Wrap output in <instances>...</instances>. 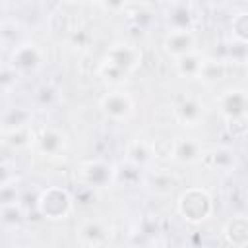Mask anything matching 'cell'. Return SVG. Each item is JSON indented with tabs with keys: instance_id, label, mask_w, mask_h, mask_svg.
Masks as SVG:
<instances>
[{
	"instance_id": "d4e9b609",
	"label": "cell",
	"mask_w": 248,
	"mask_h": 248,
	"mask_svg": "<svg viewBox=\"0 0 248 248\" xmlns=\"http://www.w3.org/2000/svg\"><path fill=\"white\" fill-rule=\"evenodd\" d=\"M21 25L16 21V19H4L0 21V46L2 48H8L12 50L16 45H19L23 39H21Z\"/></svg>"
},
{
	"instance_id": "cb8c5ba5",
	"label": "cell",
	"mask_w": 248,
	"mask_h": 248,
	"mask_svg": "<svg viewBox=\"0 0 248 248\" xmlns=\"http://www.w3.org/2000/svg\"><path fill=\"white\" fill-rule=\"evenodd\" d=\"M23 221H25V209H23V205L19 202L0 207V225L4 229L16 231V229L21 227Z\"/></svg>"
},
{
	"instance_id": "4316f807",
	"label": "cell",
	"mask_w": 248,
	"mask_h": 248,
	"mask_svg": "<svg viewBox=\"0 0 248 248\" xmlns=\"http://www.w3.org/2000/svg\"><path fill=\"white\" fill-rule=\"evenodd\" d=\"M155 23V17H153V12H149L147 8H140L136 12L130 14V25L134 29H138L140 33H147Z\"/></svg>"
},
{
	"instance_id": "4dcf8cb0",
	"label": "cell",
	"mask_w": 248,
	"mask_h": 248,
	"mask_svg": "<svg viewBox=\"0 0 248 248\" xmlns=\"http://www.w3.org/2000/svg\"><path fill=\"white\" fill-rule=\"evenodd\" d=\"M130 2L132 0H99L101 8L105 12H108V14H122V12H126Z\"/></svg>"
},
{
	"instance_id": "5b68a950",
	"label": "cell",
	"mask_w": 248,
	"mask_h": 248,
	"mask_svg": "<svg viewBox=\"0 0 248 248\" xmlns=\"http://www.w3.org/2000/svg\"><path fill=\"white\" fill-rule=\"evenodd\" d=\"M112 174H114V165L101 157L87 159L79 163L76 169L78 184L93 188V190H103V188L112 186Z\"/></svg>"
},
{
	"instance_id": "603a6c76",
	"label": "cell",
	"mask_w": 248,
	"mask_h": 248,
	"mask_svg": "<svg viewBox=\"0 0 248 248\" xmlns=\"http://www.w3.org/2000/svg\"><path fill=\"white\" fill-rule=\"evenodd\" d=\"M225 64H244L248 60V46L246 41L238 39H227L223 45V54L219 56Z\"/></svg>"
},
{
	"instance_id": "f1b7e54d",
	"label": "cell",
	"mask_w": 248,
	"mask_h": 248,
	"mask_svg": "<svg viewBox=\"0 0 248 248\" xmlns=\"http://www.w3.org/2000/svg\"><path fill=\"white\" fill-rule=\"evenodd\" d=\"M19 76L10 68V64L0 66V93H12L17 87Z\"/></svg>"
},
{
	"instance_id": "8fae6325",
	"label": "cell",
	"mask_w": 248,
	"mask_h": 248,
	"mask_svg": "<svg viewBox=\"0 0 248 248\" xmlns=\"http://www.w3.org/2000/svg\"><path fill=\"white\" fill-rule=\"evenodd\" d=\"M203 151H205V147L200 140L188 138V136H176L170 141L169 155L172 161H176L180 165H196L202 161Z\"/></svg>"
},
{
	"instance_id": "8992f818",
	"label": "cell",
	"mask_w": 248,
	"mask_h": 248,
	"mask_svg": "<svg viewBox=\"0 0 248 248\" xmlns=\"http://www.w3.org/2000/svg\"><path fill=\"white\" fill-rule=\"evenodd\" d=\"M99 108H101V112H103V116L107 120L116 122V124H124L134 116L136 101L128 91L112 89V91L105 93L99 99Z\"/></svg>"
},
{
	"instance_id": "30bf717a",
	"label": "cell",
	"mask_w": 248,
	"mask_h": 248,
	"mask_svg": "<svg viewBox=\"0 0 248 248\" xmlns=\"http://www.w3.org/2000/svg\"><path fill=\"white\" fill-rule=\"evenodd\" d=\"M172 114L180 126L196 128V126H202L205 120V105L202 99H198L194 95H186L174 103Z\"/></svg>"
},
{
	"instance_id": "9a60e30c",
	"label": "cell",
	"mask_w": 248,
	"mask_h": 248,
	"mask_svg": "<svg viewBox=\"0 0 248 248\" xmlns=\"http://www.w3.org/2000/svg\"><path fill=\"white\" fill-rule=\"evenodd\" d=\"M155 157H157L155 145L151 141H147V140H141V138L132 140L126 145V151H124V159L126 161H130V163H134V165H138V167H141L145 170H149V167L153 165Z\"/></svg>"
},
{
	"instance_id": "d6a6232c",
	"label": "cell",
	"mask_w": 248,
	"mask_h": 248,
	"mask_svg": "<svg viewBox=\"0 0 248 248\" xmlns=\"http://www.w3.org/2000/svg\"><path fill=\"white\" fill-rule=\"evenodd\" d=\"M14 180H17V174L14 172V169L8 163L0 161V188L10 184V182H14Z\"/></svg>"
},
{
	"instance_id": "44dd1931",
	"label": "cell",
	"mask_w": 248,
	"mask_h": 248,
	"mask_svg": "<svg viewBox=\"0 0 248 248\" xmlns=\"http://www.w3.org/2000/svg\"><path fill=\"white\" fill-rule=\"evenodd\" d=\"M203 58L205 54H202L198 48L196 50H190L178 58H174V68H176V74L180 78H188V79H196L202 64H203Z\"/></svg>"
},
{
	"instance_id": "7a4b0ae2",
	"label": "cell",
	"mask_w": 248,
	"mask_h": 248,
	"mask_svg": "<svg viewBox=\"0 0 248 248\" xmlns=\"http://www.w3.org/2000/svg\"><path fill=\"white\" fill-rule=\"evenodd\" d=\"M176 211L178 215L192 225L205 223L215 213V202L213 196L202 188V186H190L180 192L176 200Z\"/></svg>"
},
{
	"instance_id": "3957f363",
	"label": "cell",
	"mask_w": 248,
	"mask_h": 248,
	"mask_svg": "<svg viewBox=\"0 0 248 248\" xmlns=\"http://www.w3.org/2000/svg\"><path fill=\"white\" fill-rule=\"evenodd\" d=\"M74 196L62 186H46L39 190L37 196V213L48 221L68 219L74 211Z\"/></svg>"
},
{
	"instance_id": "277c9868",
	"label": "cell",
	"mask_w": 248,
	"mask_h": 248,
	"mask_svg": "<svg viewBox=\"0 0 248 248\" xmlns=\"http://www.w3.org/2000/svg\"><path fill=\"white\" fill-rule=\"evenodd\" d=\"M10 68L19 76V78H27L37 74L43 64H45V52L43 48L35 43V41H21L19 45H16L10 50V60H8Z\"/></svg>"
},
{
	"instance_id": "484cf974",
	"label": "cell",
	"mask_w": 248,
	"mask_h": 248,
	"mask_svg": "<svg viewBox=\"0 0 248 248\" xmlns=\"http://www.w3.org/2000/svg\"><path fill=\"white\" fill-rule=\"evenodd\" d=\"M2 136V141L8 145V147H12V149H23V147H29V145H33V130H31V126H27V128H21V130H14V132H4V134H0Z\"/></svg>"
},
{
	"instance_id": "5bb4252c",
	"label": "cell",
	"mask_w": 248,
	"mask_h": 248,
	"mask_svg": "<svg viewBox=\"0 0 248 248\" xmlns=\"http://www.w3.org/2000/svg\"><path fill=\"white\" fill-rule=\"evenodd\" d=\"M198 48V37L194 31H167L163 37V50L172 60Z\"/></svg>"
},
{
	"instance_id": "1f68e13d",
	"label": "cell",
	"mask_w": 248,
	"mask_h": 248,
	"mask_svg": "<svg viewBox=\"0 0 248 248\" xmlns=\"http://www.w3.org/2000/svg\"><path fill=\"white\" fill-rule=\"evenodd\" d=\"M227 122V128H229V132L232 134V138H244V134H246V116H242V118H234V120H225Z\"/></svg>"
},
{
	"instance_id": "ac0fdd59",
	"label": "cell",
	"mask_w": 248,
	"mask_h": 248,
	"mask_svg": "<svg viewBox=\"0 0 248 248\" xmlns=\"http://www.w3.org/2000/svg\"><path fill=\"white\" fill-rule=\"evenodd\" d=\"M33 122V110L29 107H10L0 114V134L4 132H14L31 126Z\"/></svg>"
},
{
	"instance_id": "83f0119b",
	"label": "cell",
	"mask_w": 248,
	"mask_h": 248,
	"mask_svg": "<svg viewBox=\"0 0 248 248\" xmlns=\"http://www.w3.org/2000/svg\"><path fill=\"white\" fill-rule=\"evenodd\" d=\"M231 37L238 41H246L248 37V14L244 10L236 12L231 19Z\"/></svg>"
},
{
	"instance_id": "ffe728a7",
	"label": "cell",
	"mask_w": 248,
	"mask_h": 248,
	"mask_svg": "<svg viewBox=\"0 0 248 248\" xmlns=\"http://www.w3.org/2000/svg\"><path fill=\"white\" fill-rule=\"evenodd\" d=\"M227 66L229 64H225L219 56H205L203 64H202V68H200V72L196 76V79L202 81L203 85H215V83H219L225 78Z\"/></svg>"
},
{
	"instance_id": "f546056e",
	"label": "cell",
	"mask_w": 248,
	"mask_h": 248,
	"mask_svg": "<svg viewBox=\"0 0 248 248\" xmlns=\"http://www.w3.org/2000/svg\"><path fill=\"white\" fill-rule=\"evenodd\" d=\"M21 200V186L17 180L6 184L0 188V207L2 205H10V203H16Z\"/></svg>"
},
{
	"instance_id": "7c38bea8",
	"label": "cell",
	"mask_w": 248,
	"mask_h": 248,
	"mask_svg": "<svg viewBox=\"0 0 248 248\" xmlns=\"http://www.w3.org/2000/svg\"><path fill=\"white\" fill-rule=\"evenodd\" d=\"M76 240L81 246H103L110 240V227L99 219H85L76 227Z\"/></svg>"
},
{
	"instance_id": "52a82bcc",
	"label": "cell",
	"mask_w": 248,
	"mask_h": 248,
	"mask_svg": "<svg viewBox=\"0 0 248 248\" xmlns=\"http://www.w3.org/2000/svg\"><path fill=\"white\" fill-rule=\"evenodd\" d=\"M215 108H217V112L221 114L223 120H234V118L246 116V108H248L246 89L238 87V85L223 89L215 97Z\"/></svg>"
},
{
	"instance_id": "7402d4cb",
	"label": "cell",
	"mask_w": 248,
	"mask_h": 248,
	"mask_svg": "<svg viewBox=\"0 0 248 248\" xmlns=\"http://www.w3.org/2000/svg\"><path fill=\"white\" fill-rule=\"evenodd\" d=\"M143 186H149L155 194H170L176 186H178V178L167 170H155V172H145V184Z\"/></svg>"
},
{
	"instance_id": "d6986e66",
	"label": "cell",
	"mask_w": 248,
	"mask_h": 248,
	"mask_svg": "<svg viewBox=\"0 0 248 248\" xmlns=\"http://www.w3.org/2000/svg\"><path fill=\"white\" fill-rule=\"evenodd\" d=\"M62 99L60 87L52 81H43L33 91V107L39 110H50L54 108Z\"/></svg>"
},
{
	"instance_id": "6da1fadb",
	"label": "cell",
	"mask_w": 248,
	"mask_h": 248,
	"mask_svg": "<svg viewBox=\"0 0 248 248\" xmlns=\"http://www.w3.org/2000/svg\"><path fill=\"white\" fill-rule=\"evenodd\" d=\"M143 60V52L136 43L130 41H116L112 43L99 64V76L108 85L124 83Z\"/></svg>"
},
{
	"instance_id": "ba28073f",
	"label": "cell",
	"mask_w": 248,
	"mask_h": 248,
	"mask_svg": "<svg viewBox=\"0 0 248 248\" xmlns=\"http://www.w3.org/2000/svg\"><path fill=\"white\" fill-rule=\"evenodd\" d=\"M33 145L39 155L56 159L66 153L68 149V136L54 126H43L35 136H33Z\"/></svg>"
},
{
	"instance_id": "e0dca14e",
	"label": "cell",
	"mask_w": 248,
	"mask_h": 248,
	"mask_svg": "<svg viewBox=\"0 0 248 248\" xmlns=\"http://www.w3.org/2000/svg\"><path fill=\"white\" fill-rule=\"evenodd\" d=\"M221 232L229 244L234 248H244L248 244V217L244 213H234L225 221Z\"/></svg>"
},
{
	"instance_id": "4fadbf2b",
	"label": "cell",
	"mask_w": 248,
	"mask_h": 248,
	"mask_svg": "<svg viewBox=\"0 0 248 248\" xmlns=\"http://www.w3.org/2000/svg\"><path fill=\"white\" fill-rule=\"evenodd\" d=\"M200 163L213 172L227 174L236 169V151L229 145H215L203 151V157Z\"/></svg>"
},
{
	"instance_id": "2e32d148",
	"label": "cell",
	"mask_w": 248,
	"mask_h": 248,
	"mask_svg": "<svg viewBox=\"0 0 248 248\" xmlns=\"http://www.w3.org/2000/svg\"><path fill=\"white\" fill-rule=\"evenodd\" d=\"M145 169L130 163V161H122L118 165H114V174H112V184H118L122 188H140L145 184Z\"/></svg>"
},
{
	"instance_id": "e575fe53",
	"label": "cell",
	"mask_w": 248,
	"mask_h": 248,
	"mask_svg": "<svg viewBox=\"0 0 248 248\" xmlns=\"http://www.w3.org/2000/svg\"><path fill=\"white\" fill-rule=\"evenodd\" d=\"M78 4H93V2H99V0H74Z\"/></svg>"
},
{
	"instance_id": "836d02e7",
	"label": "cell",
	"mask_w": 248,
	"mask_h": 248,
	"mask_svg": "<svg viewBox=\"0 0 248 248\" xmlns=\"http://www.w3.org/2000/svg\"><path fill=\"white\" fill-rule=\"evenodd\" d=\"M207 6H211V8H219V6H223V4H227L229 0H203Z\"/></svg>"
},
{
	"instance_id": "9c48e42d",
	"label": "cell",
	"mask_w": 248,
	"mask_h": 248,
	"mask_svg": "<svg viewBox=\"0 0 248 248\" xmlns=\"http://www.w3.org/2000/svg\"><path fill=\"white\" fill-rule=\"evenodd\" d=\"M165 25L169 31H194L198 16L188 0H172L165 10Z\"/></svg>"
}]
</instances>
